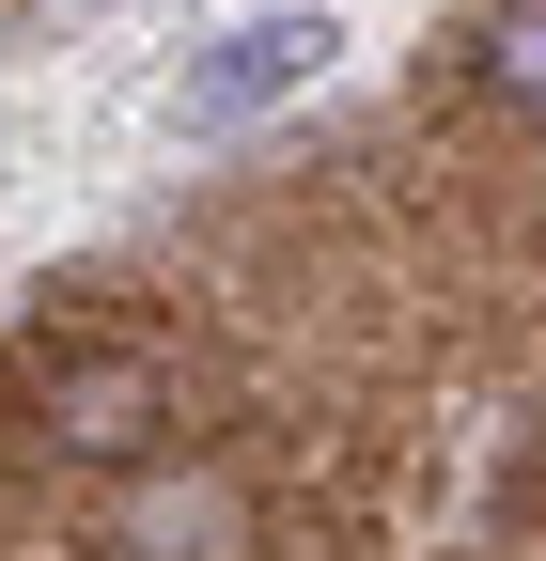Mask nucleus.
<instances>
[{
	"label": "nucleus",
	"mask_w": 546,
	"mask_h": 561,
	"mask_svg": "<svg viewBox=\"0 0 546 561\" xmlns=\"http://www.w3.org/2000/svg\"><path fill=\"white\" fill-rule=\"evenodd\" d=\"M328 47H344V32H328L312 0H282V16H235V32L172 79V125H187V140H219V125H250V110H282V94L328 79Z\"/></svg>",
	"instance_id": "obj_1"
},
{
	"label": "nucleus",
	"mask_w": 546,
	"mask_h": 561,
	"mask_svg": "<svg viewBox=\"0 0 546 561\" xmlns=\"http://www.w3.org/2000/svg\"><path fill=\"white\" fill-rule=\"evenodd\" d=\"M157 421H172V375L141 359V343H94V359H62L32 390V437L62 468H125V453H157Z\"/></svg>",
	"instance_id": "obj_2"
},
{
	"label": "nucleus",
	"mask_w": 546,
	"mask_h": 561,
	"mask_svg": "<svg viewBox=\"0 0 546 561\" xmlns=\"http://www.w3.org/2000/svg\"><path fill=\"white\" fill-rule=\"evenodd\" d=\"M110 546H125V561H235V546H250V500H235L219 468H157L141 500L110 515Z\"/></svg>",
	"instance_id": "obj_3"
},
{
	"label": "nucleus",
	"mask_w": 546,
	"mask_h": 561,
	"mask_svg": "<svg viewBox=\"0 0 546 561\" xmlns=\"http://www.w3.org/2000/svg\"><path fill=\"white\" fill-rule=\"evenodd\" d=\"M468 62H485V94H500V110H546V0H485Z\"/></svg>",
	"instance_id": "obj_4"
}]
</instances>
